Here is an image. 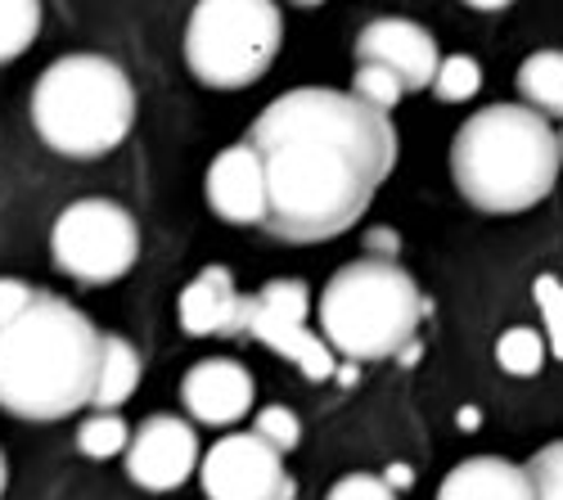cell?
I'll list each match as a JSON object with an SVG mask.
<instances>
[{
    "mask_svg": "<svg viewBox=\"0 0 563 500\" xmlns=\"http://www.w3.org/2000/svg\"><path fill=\"white\" fill-rule=\"evenodd\" d=\"M249 145L266 171L262 225L285 244H320L352 231L397 163L388 113L330 86H298L271 100Z\"/></svg>",
    "mask_w": 563,
    "mask_h": 500,
    "instance_id": "6da1fadb",
    "label": "cell"
},
{
    "mask_svg": "<svg viewBox=\"0 0 563 500\" xmlns=\"http://www.w3.org/2000/svg\"><path fill=\"white\" fill-rule=\"evenodd\" d=\"M104 334L86 315L36 293L10 325H0V405L19 420H64L96 401Z\"/></svg>",
    "mask_w": 563,
    "mask_h": 500,
    "instance_id": "7a4b0ae2",
    "label": "cell"
},
{
    "mask_svg": "<svg viewBox=\"0 0 563 500\" xmlns=\"http://www.w3.org/2000/svg\"><path fill=\"white\" fill-rule=\"evenodd\" d=\"M559 135L545 113L519 104H492L464 118L451 145V176L478 212L514 216L537 208L559 176Z\"/></svg>",
    "mask_w": 563,
    "mask_h": 500,
    "instance_id": "3957f363",
    "label": "cell"
},
{
    "mask_svg": "<svg viewBox=\"0 0 563 500\" xmlns=\"http://www.w3.org/2000/svg\"><path fill=\"white\" fill-rule=\"evenodd\" d=\"M32 122L64 158H104L135 122V90L104 55H64L32 90Z\"/></svg>",
    "mask_w": 563,
    "mask_h": 500,
    "instance_id": "277c9868",
    "label": "cell"
},
{
    "mask_svg": "<svg viewBox=\"0 0 563 500\" xmlns=\"http://www.w3.org/2000/svg\"><path fill=\"white\" fill-rule=\"evenodd\" d=\"M419 321H424V298L388 257H361L343 266L320 298L324 343L347 360H384L406 352Z\"/></svg>",
    "mask_w": 563,
    "mask_h": 500,
    "instance_id": "5b68a950",
    "label": "cell"
},
{
    "mask_svg": "<svg viewBox=\"0 0 563 500\" xmlns=\"http://www.w3.org/2000/svg\"><path fill=\"white\" fill-rule=\"evenodd\" d=\"M279 36L275 0H199L185 23V64L212 90H244L275 64Z\"/></svg>",
    "mask_w": 563,
    "mask_h": 500,
    "instance_id": "8992f818",
    "label": "cell"
},
{
    "mask_svg": "<svg viewBox=\"0 0 563 500\" xmlns=\"http://www.w3.org/2000/svg\"><path fill=\"white\" fill-rule=\"evenodd\" d=\"M51 253L64 276L81 285H109L135 266L140 253V231L126 208L113 199H81L64 208L51 235Z\"/></svg>",
    "mask_w": 563,
    "mask_h": 500,
    "instance_id": "52a82bcc",
    "label": "cell"
},
{
    "mask_svg": "<svg viewBox=\"0 0 563 500\" xmlns=\"http://www.w3.org/2000/svg\"><path fill=\"white\" fill-rule=\"evenodd\" d=\"M249 334L279 352L311 379H334V347L307 330V285L302 280H271L257 298H249Z\"/></svg>",
    "mask_w": 563,
    "mask_h": 500,
    "instance_id": "ba28073f",
    "label": "cell"
},
{
    "mask_svg": "<svg viewBox=\"0 0 563 500\" xmlns=\"http://www.w3.org/2000/svg\"><path fill=\"white\" fill-rule=\"evenodd\" d=\"M285 451H275L257 429L230 433L203 456L208 500H294V478L285 474Z\"/></svg>",
    "mask_w": 563,
    "mask_h": 500,
    "instance_id": "9c48e42d",
    "label": "cell"
},
{
    "mask_svg": "<svg viewBox=\"0 0 563 500\" xmlns=\"http://www.w3.org/2000/svg\"><path fill=\"white\" fill-rule=\"evenodd\" d=\"M199 469V437L176 415H150L131 433L126 446V474L145 491H176Z\"/></svg>",
    "mask_w": 563,
    "mask_h": 500,
    "instance_id": "30bf717a",
    "label": "cell"
},
{
    "mask_svg": "<svg viewBox=\"0 0 563 500\" xmlns=\"http://www.w3.org/2000/svg\"><path fill=\"white\" fill-rule=\"evenodd\" d=\"M356 64H384L406 90H424L438 77V41L410 19H374L356 36Z\"/></svg>",
    "mask_w": 563,
    "mask_h": 500,
    "instance_id": "8fae6325",
    "label": "cell"
},
{
    "mask_svg": "<svg viewBox=\"0 0 563 500\" xmlns=\"http://www.w3.org/2000/svg\"><path fill=\"white\" fill-rule=\"evenodd\" d=\"M253 375L240 366V360H225V356H212V360H199V366L180 379V401L199 424H240L249 411H253Z\"/></svg>",
    "mask_w": 563,
    "mask_h": 500,
    "instance_id": "7c38bea8",
    "label": "cell"
},
{
    "mask_svg": "<svg viewBox=\"0 0 563 500\" xmlns=\"http://www.w3.org/2000/svg\"><path fill=\"white\" fill-rule=\"evenodd\" d=\"M208 203L230 225H262L266 221V171H262V158L249 141L212 158Z\"/></svg>",
    "mask_w": 563,
    "mask_h": 500,
    "instance_id": "4fadbf2b",
    "label": "cell"
},
{
    "mask_svg": "<svg viewBox=\"0 0 563 500\" xmlns=\"http://www.w3.org/2000/svg\"><path fill=\"white\" fill-rule=\"evenodd\" d=\"M180 330L208 338V334H249V298L234 289L225 266H208L185 285L180 293Z\"/></svg>",
    "mask_w": 563,
    "mask_h": 500,
    "instance_id": "5bb4252c",
    "label": "cell"
},
{
    "mask_svg": "<svg viewBox=\"0 0 563 500\" xmlns=\"http://www.w3.org/2000/svg\"><path fill=\"white\" fill-rule=\"evenodd\" d=\"M438 500H537V478L528 465H509L500 456H474L442 478Z\"/></svg>",
    "mask_w": 563,
    "mask_h": 500,
    "instance_id": "9a60e30c",
    "label": "cell"
},
{
    "mask_svg": "<svg viewBox=\"0 0 563 500\" xmlns=\"http://www.w3.org/2000/svg\"><path fill=\"white\" fill-rule=\"evenodd\" d=\"M140 384V352L118 338V334H104V360H100V384H96V401L100 411H118V405L135 392Z\"/></svg>",
    "mask_w": 563,
    "mask_h": 500,
    "instance_id": "2e32d148",
    "label": "cell"
},
{
    "mask_svg": "<svg viewBox=\"0 0 563 500\" xmlns=\"http://www.w3.org/2000/svg\"><path fill=\"white\" fill-rule=\"evenodd\" d=\"M519 96L545 118H563V51H537L519 68Z\"/></svg>",
    "mask_w": 563,
    "mask_h": 500,
    "instance_id": "e0dca14e",
    "label": "cell"
},
{
    "mask_svg": "<svg viewBox=\"0 0 563 500\" xmlns=\"http://www.w3.org/2000/svg\"><path fill=\"white\" fill-rule=\"evenodd\" d=\"M41 32V0H0V64L19 59Z\"/></svg>",
    "mask_w": 563,
    "mask_h": 500,
    "instance_id": "ac0fdd59",
    "label": "cell"
},
{
    "mask_svg": "<svg viewBox=\"0 0 563 500\" xmlns=\"http://www.w3.org/2000/svg\"><path fill=\"white\" fill-rule=\"evenodd\" d=\"M77 446H81V456H90V460H113L118 451L131 446V429L113 411H100V415H90L77 429Z\"/></svg>",
    "mask_w": 563,
    "mask_h": 500,
    "instance_id": "d6986e66",
    "label": "cell"
},
{
    "mask_svg": "<svg viewBox=\"0 0 563 500\" xmlns=\"http://www.w3.org/2000/svg\"><path fill=\"white\" fill-rule=\"evenodd\" d=\"M496 360H500V370H505V375L528 379V375L541 370L545 343H541L537 330H509V334H500V343H496Z\"/></svg>",
    "mask_w": 563,
    "mask_h": 500,
    "instance_id": "ffe728a7",
    "label": "cell"
},
{
    "mask_svg": "<svg viewBox=\"0 0 563 500\" xmlns=\"http://www.w3.org/2000/svg\"><path fill=\"white\" fill-rule=\"evenodd\" d=\"M352 96L388 113V109H397V104H401L406 86H401V77H397L393 68H384V64H356V77H352Z\"/></svg>",
    "mask_w": 563,
    "mask_h": 500,
    "instance_id": "44dd1931",
    "label": "cell"
},
{
    "mask_svg": "<svg viewBox=\"0 0 563 500\" xmlns=\"http://www.w3.org/2000/svg\"><path fill=\"white\" fill-rule=\"evenodd\" d=\"M478 86H483V68H478V59H468V55H446V59L438 64V77H433L438 100H446V104L474 100V96H478Z\"/></svg>",
    "mask_w": 563,
    "mask_h": 500,
    "instance_id": "7402d4cb",
    "label": "cell"
},
{
    "mask_svg": "<svg viewBox=\"0 0 563 500\" xmlns=\"http://www.w3.org/2000/svg\"><path fill=\"white\" fill-rule=\"evenodd\" d=\"M532 298H537L541 321H545V343H550V352L563 360V285H559L554 276H537Z\"/></svg>",
    "mask_w": 563,
    "mask_h": 500,
    "instance_id": "603a6c76",
    "label": "cell"
},
{
    "mask_svg": "<svg viewBox=\"0 0 563 500\" xmlns=\"http://www.w3.org/2000/svg\"><path fill=\"white\" fill-rule=\"evenodd\" d=\"M532 478H537V500H563V442L541 446L528 460Z\"/></svg>",
    "mask_w": 563,
    "mask_h": 500,
    "instance_id": "cb8c5ba5",
    "label": "cell"
},
{
    "mask_svg": "<svg viewBox=\"0 0 563 500\" xmlns=\"http://www.w3.org/2000/svg\"><path fill=\"white\" fill-rule=\"evenodd\" d=\"M257 433L275 446V451H294L298 437H302V424L294 411H285V405H266V411H257Z\"/></svg>",
    "mask_w": 563,
    "mask_h": 500,
    "instance_id": "d4e9b609",
    "label": "cell"
},
{
    "mask_svg": "<svg viewBox=\"0 0 563 500\" xmlns=\"http://www.w3.org/2000/svg\"><path fill=\"white\" fill-rule=\"evenodd\" d=\"M324 500H397V487L388 478H374V474H347L330 487Z\"/></svg>",
    "mask_w": 563,
    "mask_h": 500,
    "instance_id": "484cf974",
    "label": "cell"
},
{
    "mask_svg": "<svg viewBox=\"0 0 563 500\" xmlns=\"http://www.w3.org/2000/svg\"><path fill=\"white\" fill-rule=\"evenodd\" d=\"M32 298H36L32 285H23V280H0V325H10Z\"/></svg>",
    "mask_w": 563,
    "mask_h": 500,
    "instance_id": "4316f807",
    "label": "cell"
},
{
    "mask_svg": "<svg viewBox=\"0 0 563 500\" xmlns=\"http://www.w3.org/2000/svg\"><path fill=\"white\" fill-rule=\"evenodd\" d=\"M464 5H474V10H505V5H514V0H464Z\"/></svg>",
    "mask_w": 563,
    "mask_h": 500,
    "instance_id": "83f0119b",
    "label": "cell"
},
{
    "mask_svg": "<svg viewBox=\"0 0 563 500\" xmlns=\"http://www.w3.org/2000/svg\"><path fill=\"white\" fill-rule=\"evenodd\" d=\"M388 482H393V487H410V469H406V465H393V469H388Z\"/></svg>",
    "mask_w": 563,
    "mask_h": 500,
    "instance_id": "f1b7e54d",
    "label": "cell"
},
{
    "mask_svg": "<svg viewBox=\"0 0 563 500\" xmlns=\"http://www.w3.org/2000/svg\"><path fill=\"white\" fill-rule=\"evenodd\" d=\"M5 478H10V474H5V456H0V491H5Z\"/></svg>",
    "mask_w": 563,
    "mask_h": 500,
    "instance_id": "f546056e",
    "label": "cell"
},
{
    "mask_svg": "<svg viewBox=\"0 0 563 500\" xmlns=\"http://www.w3.org/2000/svg\"><path fill=\"white\" fill-rule=\"evenodd\" d=\"M294 5H307L311 10V5H324V0H294Z\"/></svg>",
    "mask_w": 563,
    "mask_h": 500,
    "instance_id": "4dcf8cb0",
    "label": "cell"
},
{
    "mask_svg": "<svg viewBox=\"0 0 563 500\" xmlns=\"http://www.w3.org/2000/svg\"><path fill=\"white\" fill-rule=\"evenodd\" d=\"M559 154H563V131H559Z\"/></svg>",
    "mask_w": 563,
    "mask_h": 500,
    "instance_id": "1f68e13d",
    "label": "cell"
}]
</instances>
